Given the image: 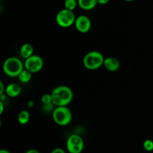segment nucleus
<instances>
[{"label": "nucleus", "mask_w": 153, "mask_h": 153, "mask_svg": "<svg viewBox=\"0 0 153 153\" xmlns=\"http://www.w3.org/2000/svg\"><path fill=\"white\" fill-rule=\"evenodd\" d=\"M0 86H1V89H0V95H2L4 94V91H5V89L4 88V85H3V82H0Z\"/></svg>", "instance_id": "aec40b11"}, {"label": "nucleus", "mask_w": 153, "mask_h": 153, "mask_svg": "<svg viewBox=\"0 0 153 153\" xmlns=\"http://www.w3.org/2000/svg\"><path fill=\"white\" fill-rule=\"evenodd\" d=\"M78 5L85 10H91L97 5V0H77Z\"/></svg>", "instance_id": "f8f14e48"}, {"label": "nucleus", "mask_w": 153, "mask_h": 153, "mask_svg": "<svg viewBox=\"0 0 153 153\" xmlns=\"http://www.w3.org/2000/svg\"><path fill=\"white\" fill-rule=\"evenodd\" d=\"M21 91H22L21 87L17 84L11 83L5 87L6 95L9 97H12V98L18 97L21 94Z\"/></svg>", "instance_id": "9d476101"}, {"label": "nucleus", "mask_w": 153, "mask_h": 153, "mask_svg": "<svg viewBox=\"0 0 153 153\" xmlns=\"http://www.w3.org/2000/svg\"><path fill=\"white\" fill-rule=\"evenodd\" d=\"M41 102L43 105H48L52 103V95L50 94H46L42 96L41 97Z\"/></svg>", "instance_id": "f3484780"}, {"label": "nucleus", "mask_w": 153, "mask_h": 153, "mask_svg": "<svg viewBox=\"0 0 153 153\" xmlns=\"http://www.w3.org/2000/svg\"><path fill=\"white\" fill-rule=\"evenodd\" d=\"M2 69L4 74L9 77H18L25 67L20 59L16 57H10L4 61Z\"/></svg>", "instance_id": "f03ea898"}, {"label": "nucleus", "mask_w": 153, "mask_h": 153, "mask_svg": "<svg viewBox=\"0 0 153 153\" xmlns=\"http://www.w3.org/2000/svg\"><path fill=\"white\" fill-rule=\"evenodd\" d=\"M43 60L39 55H33L30 58L25 60L24 67L31 73H36L40 72L43 67Z\"/></svg>", "instance_id": "0eeeda50"}, {"label": "nucleus", "mask_w": 153, "mask_h": 153, "mask_svg": "<svg viewBox=\"0 0 153 153\" xmlns=\"http://www.w3.org/2000/svg\"><path fill=\"white\" fill-rule=\"evenodd\" d=\"M104 56L98 51H91L88 52L83 58V65L90 70H97L103 66L105 61Z\"/></svg>", "instance_id": "7ed1b4c3"}, {"label": "nucleus", "mask_w": 153, "mask_h": 153, "mask_svg": "<svg viewBox=\"0 0 153 153\" xmlns=\"http://www.w3.org/2000/svg\"><path fill=\"white\" fill-rule=\"evenodd\" d=\"M143 147L146 152H152L153 151V140L150 139L144 140L143 143Z\"/></svg>", "instance_id": "dca6fc26"}, {"label": "nucleus", "mask_w": 153, "mask_h": 153, "mask_svg": "<svg viewBox=\"0 0 153 153\" xmlns=\"http://www.w3.org/2000/svg\"><path fill=\"white\" fill-rule=\"evenodd\" d=\"M51 153H66L65 150L61 148H55L51 152Z\"/></svg>", "instance_id": "a211bd4d"}, {"label": "nucleus", "mask_w": 153, "mask_h": 153, "mask_svg": "<svg viewBox=\"0 0 153 153\" xmlns=\"http://www.w3.org/2000/svg\"><path fill=\"white\" fill-rule=\"evenodd\" d=\"M31 75L32 73L31 72H29L28 70L24 69L22 72L20 73V74L18 76V79H19V81L22 83H28V82H30L31 79Z\"/></svg>", "instance_id": "4468645a"}, {"label": "nucleus", "mask_w": 153, "mask_h": 153, "mask_svg": "<svg viewBox=\"0 0 153 153\" xmlns=\"http://www.w3.org/2000/svg\"><path fill=\"white\" fill-rule=\"evenodd\" d=\"M19 52H20V55L22 58L25 60L32 56L33 53H34V47L30 43H24L21 46Z\"/></svg>", "instance_id": "9b49d317"}, {"label": "nucleus", "mask_w": 153, "mask_h": 153, "mask_svg": "<svg viewBox=\"0 0 153 153\" xmlns=\"http://www.w3.org/2000/svg\"><path fill=\"white\" fill-rule=\"evenodd\" d=\"M52 103L56 107L67 106L73 99V92L72 89L65 85H60L54 88L51 93Z\"/></svg>", "instance_id": "f257e3e1"}, {"label": "nucleus", "mask_w": 153, "mask_h": 153, "mask_svg": "<svg viewBox=\"0 0 153 153\" xmlns=\"http://www.w3.org/2000/svg\"><path fill=\"white\" fill-rule=\"evenodd\" d=\"M52 119L57 125L65 126L71 123L73 115L71 111L67 106L56 107L52 111Z\"/></svg>", "instance_id": "20e7f679"}, {"label": "nucleus", "mask_w": 153, "mask_h": 153, "mask_svg": "<svg viewBox=\"0 0 153 153\" xmlns=\"http://www.w3.org/2000/svg\"><path fill=\"white\" fill-rule=\"evenodd\" d=\"M74 25L78 31L81 33H87L91 30L92 23L91 19L88 16L80 15L76 17Z\"/></svg>", "instance_id": "6e6552de"}, {"label": "nucleus", "mask_w": 153, "mask_h": 153, "mask_svg": "<svg viewBox=\"0 0 153 153\" xmlns=\"http://www.w3.org/2000/svg\"><path fill=\"white\" fill-rule=\"evenodd\" d=\"M18 122L21 124V125H25L28 123L30 120V114L28 111L23 110L20 111L18 114Z\"/></svg>", "instance_id": "ddd939ff"}, {"label": "nucleus", "mask_w": 153, "mask_h": 153, "mask_svg": "<svg viewBox=\"0 0 153 153\" xmlns=\"http://www.w3.org/2000/svg\"><path fill=\"white\" fill-rule=\"evenodd\" d=\"M66 147L69 153H82L85 147L83 138L79 134H71L67 138Z\"/></svg>", "instance_id": "423d86ee"}, {"label": "nucleus", "mask_w": 153, "mask_h": 153, "mask_svg": "<svg viewBox=\"0 0 153 153\" xmlns=\"http://www.w3.org/2000/svg\"><path fill=\"white\" fill-rule=\"evenodd\" d=\"M76 17L73 11L64 8L60 10L56 15L57 24L62 28H69L74 25Z\"/></svg>", "instance_id": "39448f33"}, {"label": "nucleus", "mask_w": 153, "mask_h": 153, "mask_svg": "<svg viewBox=\"0 0 153 153\" xmlns=\"http://www.w3.org/2000/svg\"><path fill=\"white\" fill-rule=\"evenodd\" d=\"M25 153H40V152H39L38 150H37V149H28V150H27Z\"/></svg>", "instance_id": "412c9836"}, {"label": "nucleus", "mask_w": 153, "mask_h": 153, "mask_svg": "<svg viewBox=\"0 0 153 153\" xmlns=\"http://www.w3.org/2000/svg\"><path fill=\"white\" fill-rule=\"evenodd\" d=\"M3 111H4V104H3V101L0 102V114L3 113Z\"/></svg>", "instance_id": "4be33fe9"}, {"label": "nucleus", "mask_w": 153, "mask_h": 153, "mask_svg": "<svg viewBox=\"0 0 153 153\" xmlns=\"http://www.w3.org/2000/svg\"><path fill=\"white\" fill-rule=\"evenodd\" d=\"M110 1V0H97V2L100 4H106Z\"/></svg>", "instance_id": "6ab92c4d"}, {"label": "nucleus", "mask_w": 153, "mask_h": 153, "mask_svg": "<svg viewBox=\"0 0 153 153\" xmlns=\"http://www.w3.org/2000/svg\"><path fill=\"white\" fill-rule=\"evenodd\" d=\"M103 66L108 71L117 72L120 67V62L114 57H108L105 58Z\"/></svg>", "instance_id": "1a4fd4ad"}, {"label": "nucleus", "mask_w": 153, "mask_h": 153, "mask_svg": "<svg viewBox=\"0 0 153 153\" xmlns=\"http://www.w3.org/2000/svg\"><path fill=\"white\" fill-rule=\"evenodd\" d=\"M78 5L77 0H65L64 1V8L73 11Z\"/></svg>", "instance_id": "2eb2a0df"}, {"label": "nucleus", "mask_w": 153, "mask_h": 153, "mask_svg": "<svg viewBox=\"0 0 153 153\" xmlns=\"http://www.w3.org/2000/svg\"><path fill=\"white\" fill-rule=\"evenodd\" d=\"M0 153H11V152H9V151L7 150V149H1V150H0Z\"/></svg>", "instance_id": "5701e85b"}, {"label": "nucleus", "mask_w": 153, "mask_h": 153, "mask_svg": "<svg viewBox=\"0 0 153 153\" xmlns=\"http://www.w3.org/2000/svg\"><path fill=\"white\" fill-rule=\"evenodd\" d=\"M124 1H132L134 0H124Z\"/></svg>", "instance_id": "b1692460"}]
</instances>
